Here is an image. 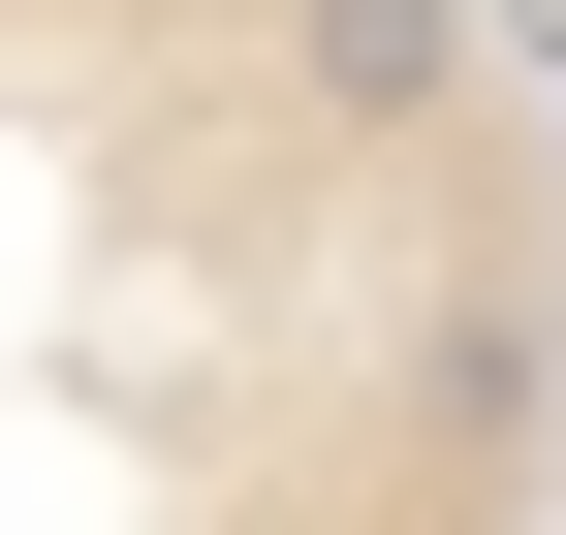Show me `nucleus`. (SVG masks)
<instances>
[{
	"label": "nucleus",
	"mask_w": 566,
	"mask_h": 535,
	"mask_svg": "<svg viewBox=\"0 0 566 535\" xmlns=\"http://www.w3.org/2000/svg\"><path fill=\"white\" fill-rule=\"evenodd\" d=\"M0 535H566V0H0Z\"/></svg>",
	"instance_id": "nucleus-1"
}]
</instances>
